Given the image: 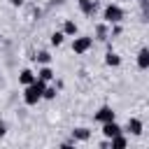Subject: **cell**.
I'll list each match as a JSON object with an SVG mask.
<instances>
[{
    "label": "cell",
    "mask_w": 149,
    "mask_h": 149,
    "mask_svg": "<svg viewBox=\"0 0 149 149\" xmlns=\"http://www.w3.org/2000/svg\"><path fill=\"white\" fill-rule=\"evenodd\" d=\"M114 116H116V112H114L109 105H102V107L95 112V121H100V123H105V121H114Z\"/></svg>",
    "instance_id": "obj_4"
},
{
    "label": "cell",
    "mask_w": 149,
    "mask_h": 149,
    "mask_svg": "<svg viewBox=\"0 0 149 149\" xmlns=\"http://www.w3.org/2000/svg\"><path fill=\"white\" fill-rule=\"evenodd\" d=\"M88 137H91V130L88 128H74L72 130V140L74 142H86Z\"/></svg>",
    "instance_id": "obj_9"
},
{
    "label": "cell",
    "mask_w": 149,
    "mask_h": 149,
    "mask_svg": "<svg viewBox=\"0 0 149 149\" xmlns=\"http://www.w3.org/2000/svg\"><path fill=\"white\" fill-rule=\"evenodd\" d=\"M63 37H65L63 33H54V35H51V44H54V47H61V44H63Z\"/></svg>",
    "instance_id": "obj_17"
},
{
    "label": "cell",
    "mask_w": 149,
    "mask_h": 149,
    "mask_svg": "<svg viewBox=\"0 0 149 149\" xmlns=\"http://www.w3.org/2000/svg\"><path fill=\"white\" fill-rule=\"evenodd\" d=\"M77 5H79V9H81V14H86V16H93V12H95V7H98L95 0H77Z\"/></svg>",
    "instance_id": "obj_6"
},
{
    "label": "cell",
    "mask_w": 149,
    "mask_h": 149,
    "mask_svg": "<svg viewBox=\"0 0 149 149\" xmlns=\"http://www.w3.org/2000/svg\"><path fill=\"white\" fill-rule=\"evenodd\" d=\"M33 58H35L37 63H42V65H49V63H51V54H49V51H40V54L33 56Z\"/></svg>",
    "instance_id": "obj_15"
},
{
    "label": "cell",
    "mask_w": 149,
    "mask_h": 149,
    "mask_svg": "<svg viewBox=\"0 0 149 149\" xmlns=\"http://www.w3.org/2000/svg\"><path fill=\"white\" fill-rule=\"evenodd\" d=\"M137 68H140V70H147V68H149V49H147V47L140 49V54H137Z\"/></svg>",
    "instance_id": "obj_8"
},
{
    "label": "cell",
    "mask_w": 149,
    "mask_h": 149,
    "mask_svg": "<svg viewBox=\"0 0 149 149\" xmlns=\"http://www.w3.org/2000/svg\"><path fill=\"white\" fill-rule=\"evenodd\" d=\"M44 86H47V81H42V79H35L33 84L23 86V102H26V105H37V102L42 100Z\"/></svg>",
    "instance_id": "obj_1"
},
{
    "label": "cell",
    "mask_w": 149,
    "mask_h": 149,
    "mask_svg": "<svg viewBox=\"0 0 149 149\" xmlns=\"http://www.w3.org/2000/svg\"><path fill=\"white\" fill-rule=\"evenodd\" d=\"M42 98H44V100H54V98H56V88H54V86H44Z\"/></svg>",
    "instance_id": "obj_16"
},
{
    "label": "cell",
    "mask_w": 149,
    "mask_h": 149,
    "mask_svg": "<svg viewBox=\"0 0 149 149\" xmlns=\"http://www.w3.org/2000/svg\"><path fill=\"white\" fill-rule=\"evenodd\" d=\"M63 35H77V23L74 21H65L63 23Z\"/></svg>",
    "instance_id": "obj_14"
},
{
    "label": "cell",
    "mask_w": 149,
    "mask_h": 149,
    "mask_svg": "<svg viewBox=\"0 0 149 149\" xmlns=\"http://www.w3.org/2000/svg\"><path fill=\"white\" fill-rule=\"evenodd\" d=\"M9 2H12L14 7H21V5H23V0H9Z\"/></svg>",
    "instance_id": "obj_20"
},
{
    "label": "cell",
    "mask_w": 149,
    "mask_h": 149,
    "mask_svg": "<svg viewBox=\"0 0 149 149\" xmlns=\"http://www.w3.org/2000/svg\"><path fill=\"white\" fill-rule=\"evenodd\" d=\"M98 40H107V28H105V23L98 26Z\"/></svg>",
    "instance_id": "obj_18"
},
{
    "label": "cell",
    "mask_w": 149,
    "mask_h": 149,
    "mask_svg": "<svg viewBox=\"0 0 149 149\" xmlns=\"http://www.w3.org/2000/svg\"><path fill=\"white\" fill-rule=\"evenodd\" d=\"M91 47H93V37H88V35H81V37L72 40V51L74 54H86Z\"/></svg>",
    "instance_id": "obj_3"
},
{
    "label": "cell",
    "mask_w": 149,
    "mask_h": 149,
    "mask_svg": "<svg viewBox=\"0 0 149 149\" xmlns=\"http://www.w3.org/2000/svg\"><path fill=\"white\" fill-rule=\"evenodd\" d=\"M37 79V74L33 72V70H21V74H19V81L23 84V86H28V84H33Z\"/></svg>",
    "instance_id": "obj_11"
},
{
    "label": "cell",
    "mask_w": 149,
    "mask_h": 149,
    "mask_svg": "<svg viewBox=\"0 0 149 149\" xmlns=\"http://www.w3.org/2000/svg\"><path fill=\"white\" fill-rule=\"evenodd\" d=\"M102 19H105V23H121L123 21V9L119 7V5H107L105 7V12H102Z\"/></svg>",
    "instance_id": "obj_2"
},
{
    "label": "cell",
    "mask_w": 149,
    "mask_h": 149,
    "mask_svg": "<svg viewBox=\"0 0 149 149\" xmlns=\"http://www.w3.org/2000/svg\"><path fill=\"white\" fill-rule=\"evenodd\" d=\"M109 147L112 149H123V147H128V140L123 137V133H119V135L109 137Z\"/></svg>",
    "instance_id": "obj_10"
},
{
    "label": "cell",
    "mask_w": 149,
    "mask_h": 149,
    "mask_svg": "<svg viewBox=\"0 0 149 149\" xmlns=\"http://www.w3.org/2000/svg\"><path fill=\"white\" fill-rule=\"evenodd\" d=\"M105 63H107L109 68H119V65H121V58H119V54L107 51V54H105Z\"/></svg>",
    "instance_id": "obj_12"
},
{
    "label": "cell",
    "mask_w": 149,
    "mask_h": 149,
    "mask_svg": "<svg viewBox=\"0 0 149 149\" xmlns=\"http://www.w3.org/2000/svg\"><path fill=\"white\" fill-rule=\"evenodd\" d=\"M119 133H123V128L116 123V121H105L102 123V135L109 140V137H114V135H119Z\"/></svg>",
    "instance_id": "obj_5"
},
{
    "label": "cell",
    "mask_w": 149,
    "mask_h": 149,
    "mask_svg": "<svg viewBox=\"0 0 149 149\" xmlns=\"http://www.w3.org/2000/svg\"><path fill=\"white\" fill-rule=\"evenodd\" d=\"M5 133H7V123H5V121H0V137H2Z\"/></svg>",
    "instance_id": "obj_19"
},
{
    "label": "cell",
    "mask_w": 149,
    "mask_h": 149,
    "mask_svg": "<svg viewBox=\"0 0 149 149\" xmlns=\"http://www.w3.org/2000/svg\"><path fill=\"white\" fill-rule=\"evenodd\" d=\"M126 130L130 133V135H142V121L140 119H128V123H126Z\"/></svg>",
    "instance_id": "obj_7"
},
{
    "label": "cell",
    "mask_w": 149,
    "mask_h": 149,
    "mask_svg": "<svg viewBox=\"0 0 149 149\" xmlns=\"http://www.w3.org/2000/svg\"><path fill=\"white\" fill-rule=\"evenodd\" d=\"M37 79H42V81H49V79H54V70H51L49 65H42V68L37 70Z\"/></svg>",
    "instance_id": "obj_13"
}]
</instances>
